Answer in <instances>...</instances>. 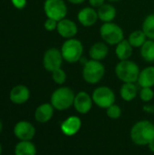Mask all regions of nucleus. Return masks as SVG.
Here are the masks:
<instances>
[{"label":"nucleus","mask_w":154,"mask_h":155,"mask_svg":"<svg viewBox=\"0 0 154 155\" xmlns=\"http://www.w3.org/2000/svg\"><path fill=\"white\" fill-rule=\"evenodd\" d=\"M148 147H149V149H150V151L152 152V153H154V140H152L149 144H148Z\"/></svg>","instance_id":"473e14b6"},{"label":"nucleus","mask_w":154,"mask_h":155,"mask_svg":"<svg viewBox=\"0 0 154 155\" xmlns=\"http://www.w3.org/2000/svg\"><path fill=\"white\" fill-rule=\"evenodd\" d=\"M3 131V123H2V120L0 119V134L2 133Z\"/></svg>","instance_id":"72a5a7b5"},{"label":"nucleus","mask_w":154,"mask_h":155,"mask_svg":"<svg viewBox=\"0 0 154 155\" xmlns=\"http://www.w3.org/2000/svg\"><path fill=\"white\" fill-rule=\"evenodd\" d=\"M142 30L146 35L148 39L154 40V13L149 14L143 19L142 24Z\"/></svg>","instance_id":"393cba45"},{"label":"nucleus","mask_w":154,"mask_h":155,"mask_svg":"<svg viewBox=\"0 0 154 155\" xmlns=\"http://www.w3.org/2000/svg\"><path fill=\"white\" fill-rule=\"evenodd\" d=\"M52 79L56 84L63 85L66 82L67 74H66L65 71L61 67V68H58V69L54 70V72H52Z\"/></svg>","instance_id":"a878e982"},{"label":"nucleus","mask_w":154,"mask_h":155,"mask_svg":"<svg viewBox=\"0 0 154 155\" xmlns=\"http://www.w3.org/2000/svg\"><path fill=\"white\" fill-rule=\"evenodd\" d=\"M106 114L111 119H113V120L118 119L122 115V109L118 104H114L106 109Z\"/></svg>","instance_id":"cd10ccee"},{"label":"nucleus","mask_w":154,"mask_h":155,"mask_svg":"<svg viewBox=\"0 0 154 155\" xmlns=\"http://www.w3.org/2000/svg\"><path fill=\"white\" fill-rule=\"evenodd\" d=\"M147 39L148 38H147L146 35L143 33V31L142 29L133 31L127 38L128 42L131 44V45L133 48H141L142 45L146 42Z\"/></svg>","instance_id":"b1692460"},{"label":"nucleus","mask_w":154,"mask_h":155,"mask_svg":"<svg viewBox=\"0 0 154 155\" xmlns=\"http://www.w3.org/2000/svg\"><path fill=\"white\" fill-rule=\"evenodd\" d=\"M75 94L68 86H61L55 89L50 98V103L55 110L64 111L74 105Z\"/></svg>","instance_id":"7ed1b4c3"},{"label":"nucleus","mask_w":154,"mask_h":155,"mask_svg":"<svg viewBox=\"0 0 154 155\" xmlns=\"http://www.w3.org/2000/svg\"><path fill=\"white\" fill-rule=\"evenodd\" d=\"M109 54V47L106 43L103 41H99L93 44L89 49L90 59L102 62L104 60Z\"/></svg>","instance_id":"f3484780"},{"label":"nucleus","mask_w":154,"mask_h":155,"mask_svg":"<svg viewBox=\"0 0 154 155\" xmlns=\"http://www.w3.org/2000/svg\"><path fill=\"white\" fill-rule=\"evenodd\" d=\"M140 72L139 65L130 59L119 61L114 68L116 77L123 83H137Z\"/></svg>","instance_id":"f03ea898"},{"label":"nucleus","mask_w":154,"mask_h":155,"mask_svg":"<svg viewBox=\"0 0 154 155\" xmlns=\"http://www.w3.org/2000/svg\"><path fill=\"white\" fill-rule=\"evenodd\" d=\"M105 1H106V0H88L90 6H92V7H93V8H95V9L99 8V7L102 6L103 4H105Z\"/></svg>","instance_id":"7c9ffc66"},{"label":"nucleus","mask_w":154,"mask_h":155,"mask_svg":"<svg viewBox=\"0 0 154 155\" xmlns=\"http://www.w3.org/2000/svg\"><path fill=\"white\" fill-rule=\"evenodd\" d=\"M57 33L60 36H62L64 39H70L75 37V35L78 33V26L74 21L69 18H64L60 21H58Z\"/></svg>","instance_id":"ddd939ff"},{"label":"nucleus","mask_w":154,"mask_h":155,"mask_svg":"<svg viewBox=\"0 0 154 155\" xmlns=\"http://www.w3.org/2000/svg\"><path fill=\"white\" fill-rule=\"evenodd\" d=\"M98 20L97 9L92 6L83 7L77 13V21L84 27H91L94 25Z\"/></svg>","instance_id":"f8f14e48"},{"label":"nucleus","mask_w":154,"mask_h":155,"mask_svg":"<svg viewBox=\"0 0 154 155\" xmlns=\"http://www.w3.org/2000/svg\"><path fill=\"white\" fill-rule=\"evenodd\" d=\"M105 74V67L100 61L87 60L83 65L82 76L84 82L89 84H96L100 83Z\"/></svg>","instance_id":"39448f33"},{"label":"nucleus","mask_w":154,"mask_h":155,"mask_svg":"<svg viewBox=\"0 0 154 155\" xmlns=\"http://www.w3.org/2000/svg\"><path fill=\"white\" fill-rule=\"evenodd\" d=\"M61 53L64 58V61L69 64H75L83 58L84 47L83 43L74 37L70 39H65L61 46Z\"/></svg>","instance_id":"20e7f679"},{"label":"nucleus","mask_w":154,"mask_h":155,"mask_svg":"<svg viewBox=\"0 0 154 155\" xmlns=\"http://www.w3.org/2000/svg\"><path fill=\"white\" fill-rule=\"evenodd\" d=\"M140 54L143 60L146 63L154 62V40L147 39L140 48Z\"/></svg>","instance_id":"5701e85b"},{"label":"nucleus","mask_w":154,"mask_h":155,"mask_svg":"<svg viewBox=\"0 0 154 155\" xmlns=\"http://www.w3.org/2000/svg\"><path fill=\"white\" fill-rule=\"evenodd\" d=\"M97 14L100 21H102L103 23H110L115 19L117 15V10L111 3H105L102 6L97 8Z\"/></svg>","instance_id":"a211bd4d"},{"label":"nucleus","mask_w":154,"mask_h":155,"mask_svg":"<svg viewBox=\"0 0 154 155\" xmlns=\"http://www.w3.org/2000/svg\"><path fill=\"white\" fill-rule=\"evenodd\" d=\"M102 40L108 45H116L124 39V33L123 28L113 23H103L99 30Z\"/></svg>","instance_id":"423d86ee"},{"label":"nucleus","mask_w":154,"mask_h":155,"mask_svg":"<svg viewBox=\"0 0 154 155\" xmlns=\"http://www.w3.org/2000/svg\"><path fill=\"white\" fill-rule=\"evenodd\" d=\"M66 1L73 4V5H81V4L84 3L86 0H66Z\"/></svg>","instance_id":"2f4dec72"},{"label":"nucleus","mask_w":154,"mask_h":155,"mask_svg":"<svg viewBox=\"0 0 154 155\" xmlns=\"http://www.w3.org/2000/svg\"><path fill=\"white\" fill-rule=\"evenodd\" d=\"M57 24L58 22L54 20V19H51V18H47L45 21H44V29L48 32H53L54 30H56L57 28Z\"/></svg>","instance_id":"c85d7f7f"},{"label":"nucleus","mask_w":154,"mask_h":155,"mask_svg":"<svg viewBox=\"0 0 154 155\" xmlns=\"http://www.w3.org/2000/svg\"><path fill=\"white\" fill-rule=\"evenodd\" d=\"M54 110L55 109L51 104V103H44L36 107L34 114V120L40 124H45L52 119Z\"/></svg>","instance_id":"dca6fc26"},{"label":"nucleus","mask_w":154,"mask_h":155,"mask_svg":"<svg viewBox=\"0 0 154 155\" xmlns=\"http://www.w3.org/2000/svg\"><path fill=\"white\" fill-rule=\"evenodd\" d=\"M139 95H140V98L142 101L148 103L153 99L154 91L152 87H141Z\"/></svg>","instance_id":"bb28decb"},{"label":"nucleus","mask_w":154,"mask_h":155,"mask_svg":"<svg viewBox=\"0 0 154 155\" xmlns=\"http://www.w3.org/2000/svg\"><path fill=\"white\" fill-rule=\"evenodd\" d=\"M15 155H36L37 150L31 141H19L14 150Z\"/></svg>","instance_id":"4be33fe9"},{"label":"nucleus","mask_w":154,"mask_h":155,"mask_svg":"<svg viewBox=\"0 0 154 155\" xmlns=\"http://www.w3.org/2000/svg\"><path fill=\"white\" fill-rule=\"evenodd\" d=\"M93 104V101L92 95H90L85 91H81L75 94L74 101V107L75 111L81 114H88Z\"/></svg>","instance_id":"9b49d317"},{"label":"nucleus","mask_w":154,"mask_h":155,"mask_svg":"<svg viewBox=\"0 0 154 155\" xmlns=\"http://www.w3.org/2000/svg\"><path fill=\"white\" fill-rule=\"evenodd\" d=\"M106 1H108V2H110V3H115V2H120V1H122V0H106Z\"/></svg>","instance_id":"f704fd0d"},{"label":"nucleus","mask_w":154,"mask_h":155,"mask_svg":"<svg viewBox=\"0 0 154 155\" xmlns=\"http://www.w3.org/2000/svg\"><path fill=\"white\" fill-rule=\"evenodd\" d=\"M133 53V47L128 42L127 39H123L118 45H115V55L119 61L128 60L131 58Z\"/></svg>","instance_id":"aec40b11"},{"label":"nucleus","mask_w":154,"mask_h":155,"mask_svg":"<svg viewBox=\"0 0 154 155\" xmlns=\"http://www.w3.org/2000/svg\"><path fill=\"white\" fill-rule=\"evenodd\" d=\"M30 98V90L26 85L17 84L9 93V100L15 104H24Z\"/></svg>","instance_id":"4468645a"},{"label":"nucleus","mask_w":154,"mask_h":155,"mask_svg":"<svg viewBox=\"0 0 154 155\" xmlns=\"http://www.w3.org/2000/svg\"><path fill=\"white\" fill-rule=\"evenodd\" d=\"M82 121L76 115H72L67 117L61 124V132L66 136H74L81 129Z\"/></svg>","instance_id":"2eb2a0df"},{"label":"nucleus","mask_w":154,"mask_h":155,"mask_svg":"<svg viewBox=\"0 0 154 155\" xmlns=\"http://www.w3.org/2000/svg\"><path fill=\"white\" fill-rule=\"evenodd\" d=\"M137 84L141 87L154 86V66L150 65L141 70Z\"/></svg>","instance_id":"6ab92c4d"},{"label":"nucleus","mask_w":154,"mask_h":155,"mask_svg":"<svg viewBox=\"0 0 154 155\" xmlns=\"http://www.w3.org/2000/svg\"><path fill=\"white\" fill-rule=\"evenodd\" d=\"M44 11L47 18L60 21L66 17L68 7L64 0H45Z\"/></svg>","instance_id":"6e6552de"},{"label":"nucleus","mask_w":154,"mask_h":155,"mask_svg":"<svg viewBox=\"0 0 154 155\" xmlns=\"http://www.w3.org/2000/svg\"><path fill=\"white\" fill-rule=\"evenodd\" d=\"M11 2L17 9H23L26 5V0H11Z\"/></svg>","instance_id":"c756f323"},{"label":"nucleus","mask_w":154,"mask_h":155,"mask_svg":"<svg viewBox=\"0 0 154 155\" xmlns=\"http://www.w3.org/2000/svg\"><path fill=\"white\" fill-rule=\"evenodd\" d=\"M64 62V58L61 50L56 47H51L47 49L43 56V65L47 72H54V70L61 68Z\"/></svg>","instance_id":"1a4fd4ad"},{"label":"nucleus","mask_w":154,"mask_h":155,"mask_svg":"<svg viewBox=\"0 0 154 155\" xmlns=\"http://www.w3.org/2000/svg\"><path fill=\"white\" fill-rule=\"evenodd\" d=\"M120 95L125 102H131L138 95V87L135 83H123L120 88Z\"/></svg>","instance_id":"412c9836"},{"label":"nucleus","mask_w":154,"mask_h":155,"mask_svg":"<svg viewBox=\"0 0 154 155\" xmlns=\"http://www.w3.org/2000/svg\"><path fill=\"white\" fill-rule=\"evenodd\" d=\"M92 98L93 104L103 109H107L111 105L114 104L116 100L113 90L105 85L96 87L92 94Z\"/></svg>","instance_id":"0eeeda50"},{"label":"nucleus","mask_w":154,"mask_h":155,"mask_svg":"<svg viewBox=\"0 0 154 155\" xmlns=\"http://www.w3.org/2000/svg\"><path fill=\"white\" fill-rule=\"evenodd\" d=\"M130 136L133 143L136 145H148L152 140H154L153 123L147 120L137 122L132 127Z\"/></svg>","instance_id":"f257e3e1"},{"label":"nucleus","mask_w":154,"mask_h":155,"mask_svg":"<svg viewBox=\"0 0 154 155\" xmlns=\"http://www.w3.org/2000/svg\"><path fill=\"white\" fill-rule=\"evenodd\" d=\"M2 153H3V148H2V145L0 144V155H2Z\"/></svg>","instance_id":"c9c22d12"},{"label":"nucleus","mask_w":154,"mask_h":155,"mask_svg":"<svg viewBox=\"0 0 154 155\" xmlns=\"http://www.w3.org/2000/svg\"><path fill=\"white\" fill-rule=\"evenodd\" d=\"M15 136L19 141H32L35 135L34 126L28 121H19L17 122L13 129Z\"/></svg>","instance_id":"9d476101"}]
</instances>
